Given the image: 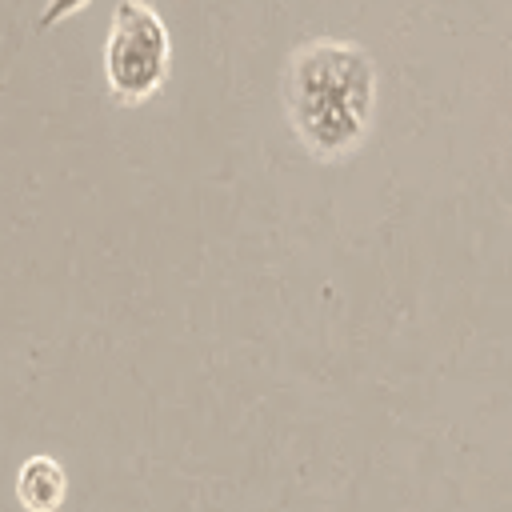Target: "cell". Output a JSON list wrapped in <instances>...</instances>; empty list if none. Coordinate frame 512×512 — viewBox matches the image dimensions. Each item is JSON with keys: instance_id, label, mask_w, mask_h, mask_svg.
Listing matches in <instances>:
<instances>
[{"instance_id": "cell-2", "label": "cell", "mask_w": 512, "mask_h": 512, "mask_svg": "<svg viewBox=\"0 0 512 512\" xmlns=\"http://www.w3.org/2000/svg\"><path fill=\"white\" fill-rule=\"evenodd\" d=\"M172 64V36L160 12L148 0H120L112 8L108 40H104V84L108 96L124 108L152 100Z\"/></svg>"}, {"instance_id": "cell-4", "label": "cell", "mask_w": 512, "mask_h": 512, "mask_svg": "<svg viewBox=\"0 0 512 512\" xmlns=\"http://www.w3.org/2000/svg\"><path fill=\"white\" fill-rule=\"evenodd\" d=\"M92 0H44V8H40V20H36V28L44 32V28H52V24H60V20H68V16H76L80 8H88Z\"/></svg>"}, {"instance_id": "cell-3", "label": "cell", "mask_w": 512, "mask_h": 512, "mask_svg": "<svg viewBox=\"0 0 512 512\" xmlns=\"http://www.w3.org/2000/svg\"><path fill=\"white\" fill-rule=\"evenodd\" d=\"M16 504L24 512H60L64 500H68V472L56 456H28L20 468H16Z\"/></svg>"}, {"instance_id": "cell-1", "label": "cell", "mask_w": 512, "mask_h": 512, "mask_svg": "<svg viewBox=\"0 0 512 512\" xmlns=\"http://www.w3.org/2000/svg\"><path fill=\"white\" fill-rule=\"evenodd\" d=\"M376 68L352 40H308L284 64V112L316 160L356 152L372 128Z\"/></svg>"}]
</instances>
